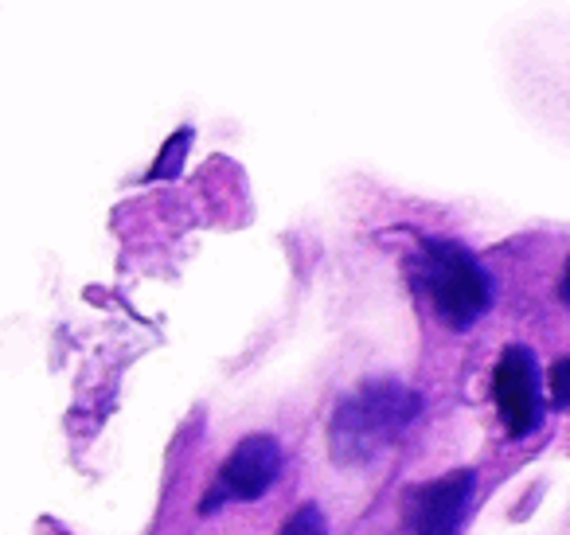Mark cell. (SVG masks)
<instances>
[{"label":"cell","mask_w":570,"mask_h":535,"mask_svg":"<svg viewBox=\"0 0 570 535\" xmlns=\"http://www.w3.org/2000/svg\"><path fill=\"white\" fill-rule=\"evenodd\" d=\"M419 391L395 379H372L360 391L344 395L333 415V457L341 465H367L380 449L399 441L419 418Z\"/></svg>","instance_id":"obj_1"},{"label":"cell","mask_w":570,"mask_h":535,"mask_svg":"<svg viewBox=\"0 0 570 535\" xmlns=\"http://www.w3.org/2000/svg\"><path fill=\"white\" fill-rule=\"evenodd\" d=\"M414 285L426 293L438 321L450 329H469L492 305V278L469 246L453 239H426L414 254Z\"/></svg>","instance_id":"obj_2"},{"label":"cell","mask_w":570,"mask_h":535,"mask_svg":"<svg viewBox=\"0 0 570 535\" xmlns=\"http://www.w3.org/2000/svg\"><path fill=\"white\" fill-rule=\"evenodd\" d=\"M282 446L269 434H250L230 449L227 465L219 469V480L212 485L204 500V512H215L227 500H258L269 493V485L282 473Z\"/></svg>","instance_id":"obj_3"},{"label":"cell","mask_w":570,"mask_h":535,"mask_svg":"<svg viewBox=\"0 0 570 535\" xmlns=\"http://www.w3.org/2000/svg\"><path fill=\"white\" fill-rule=\"evenodd\" d=\"M476 488V473L473 469H458L450 477H438L430 485H419L406 493L403 512L411 535H458L461 519L469 512Z\"/></svg>","instance_id":"obj_4"},{"label":"cell","mask_w":570,"mask_h":535,"mask_svg":"<svg viewBox=\"0 0 570 535\" xmlns=\"http://www.w3.org/2000/svg\"><path fill=\"white\" fill-rule=\"evenodd\" d=\"M492 395H497L500 422L508 426L512 438L531 434L543 422V402H539V371L528 348L512 344L500 352L497 376H492Z\"/></svg>","instance_id":"obj_5"},{"label":"cell","mask_w":570,"mask_h":535,"mask_svg":"<svg viewBox=\"0 0 570 535\" xmlns=\"http://www.w3.org/2000/svg\"><path fill=\"white\" fill-rule=\"evenodd\" d=\"M282 535H328V524H325V512L317 504H302L294 516L285 519Z\"/></svg>","instance_id":"obj_6"},{"label":"cell","mask_w":570,"mask_h":535,"mask_svg":"<svg viewBox=\"0 0 570 535\" xmlns=\"http://www.w3.org/2000/svg\"><path fill=\"white\" fill-rule=\"evenodd\" d=\"M188 142H191V129H180V134H176L173 142L165 145V149H168V160H157V165H153L149 181H160V173L173 176V173H176V165H180V157H184V145H188Z\"/></svg>","instance_id":"obj_7"},{"label":"cell","mask_w":570,"mask_h":535,"mask_svg":"<svg viewBox=\"0 0 570 535\" xmlns=\"http://www.w3.org/2000/svg\"><path fill=\"white\" fill-rule=\"evenodd\" d=\"M567 371H570V360H554V368H551V399H554V407H567Z\"/></svg>","instance_id":"obj_8"}]
</instances>
